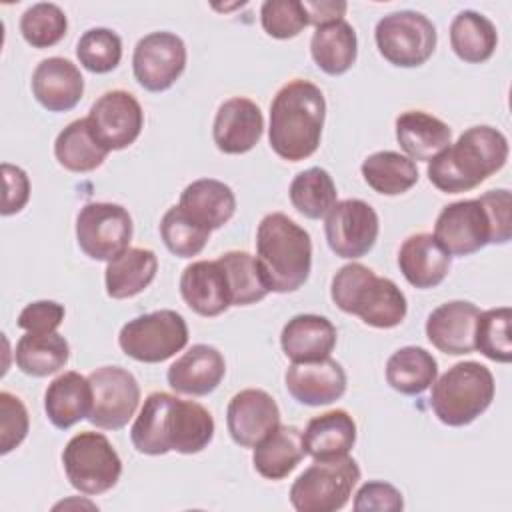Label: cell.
<instances>
[{"label": "cell", "mask_w": 512, "mask_h": 512, "mask_svg": "<svg viewBox=\"0 0 512 512\" xmlns=\"http://www.w3.org/2000/svg\"><path fill=\"white\" fill-rule=\"evenodd\" d=\"M214 438V418L198 402L176 398L168 392H152L144 400L130 440L140 454L162 456L168 452L196 454Z\"/></svg>", "instance_id": "cell-1"}, {"label": "cell", "mask_w": 512, "mask_h": 512, "mask_svg": "<svg viewBox=\"0 0 512 512\" xmlns=\"http://www.w3.org/2000/svg\"><path fill=\"white\" fill-rule=\"evenodd\" d=\"M434 238L450 256H470L488 244H506L512 238L510 190L496 188L480 198L444 206L434 224Z\"/></svg>", "instance_id": "cell-2"}, {"label": "cell", "mask_w": 512, "mask_h": 512, "mask_svg": "<svg viewBox=\"0 0 512 512\" xmlns=\"http://www.w3.org/2000/svg\"><path fill=\"white\" fill-rule=\"evenodd\" d=\"M326 100L322 90L302 78L284 84L270 104V148L288 162L312 156L322 138Z\"/></svg>", "instance_id": "cell-3"}, {"label": "cell", "mask_w": 512, "mask_h": 512, "mask_svg": "<svg viewBox=\"0 0 512 512\" xmlns=\"http://www.w3.org/2000/svg\"><path fill=\"white\" fill-rule=\"evenodd\" d=\"M508 160V140L492 126H472L428 160V180L444 194L474 190Z\"/></svg>", "instance_id": "cell-4"}, {"label": "cell", "mask_w": 512, "mask_h": 512, "mask_svg": "<svg viewBox=\"0 0 512 512\" xmlns=\"http://www.w3.org/2000/svg\"><path fill=\"white\" fill-rule=\"evenodd\" d=\"M256 260L270 292H296L312 270L310 234L286 214L270 212L256 230Z\"/></svg>", "instance_id": "cell-5"}, {"label": "cell", "mask_w": 512, "mask_h": 512, "mask_svg": "<svg viewBox=\"0 0 512 512\" xmlns=\"http://www.w3.org/2000/svg\"><path fill=\"white\" fill-rule=\"evenodd\" d=\"M332 302L346 314L358 316L372 328H394L406 318V296L390 280L376 276L364 264L342 266L330 286Z\"/></svg>", "instance_id": "cell-6"}, {"label": "cell", "mask_w": 512, "mask_h": 512, "mask_svg": "<svg viewBox=\"0 0 512 512\" xmlns=\"http://www.w3.org/2000/svg\"><path fill=\"white\" fill-rule=\"evenodd\" d=\"M494 390V376L484 364L458 362L434 380L430 408L446 426H468L488 410Z\"/></svg>", "instance_id": "cell-7"}, {"label": "cell", "mask_w": 512, "mask_h": 512, "mask_svg": "<svg viewBox=\"0 0 512 512\" xmlns=\"http://www.w3.org/2000/svg\"><path fill=\"white\" fill-rule=\"evenodd\" d=\"M360 480L358 462L350 456L314 460L290 486V504L298 512L342 510Z\"/></svg>", "instance_id": "cell-8"}, {"label": "cell", "mask_w": 512, "mask_h": 512, "mask_svg": "<svg viewBox=\"0 0 512 512\" xmlns=\"http://www.w3.org/2000/svg\"><path fill=\"white\" fill-rule=\"evenodd\" d=\"M62 466L68 482L88 496L112 490L122 474L118 452L100 432H80L72 436L62 452Z\"/></svg>", "instance_id": "cell-9"}, {"label": "cell", "mask_w": 512, "mask_h": 512, "mask_svg": "<svg viewBox=\"0 0 512 512\" xmlns=\"http://www.w3.org/2000/svg\"><path fill=\"white\" fill-rule=\"evenodd\" d=\"M188 344L186 320L174 310H156L128 320L120 334V350L146 364H158L172 358Z\"/></svg>", "instance_id": "cell-10"}, {"label": "cell", "mask_w": 512, "mask_h": 512, "mask_svg": "<svg viewBox=\"0 0 512 512\" xmlns=\"http://www.w3.org/2000/svg\"><path fill=\"white\" fill-rule=\"evenodd\" d=\"M378 52L394 66H422L436 50V26L422 12L400 10L378 20L374 30Z\"/></svg>", "instance_id": "cell-11"}, {"label": "cell", "mask_w": 512, "mask_h": 512, "mask_svg": "<svg viewBox=\"0 0 512 512\" xmlns=\"http://www.w3.org/2000/svg\"><path fill=\"white\" fill-rule=\"evenodd\" d=\"M76 240L88 258L110 262L132 240V216L114 202H88L76 216Z\"/></svg>", "instance_id": "cell-12"}, {"label": "cell", "mask_w": 512, "mask_h": 512, "mask_svg": "<svg viewBox=\"0 0 512 512\" xmlns=\"http://www.w3.org/2000/svg\"><path fill=\"white\" fill-rule=\"evenodd\" d=\"M92 386L90 424L102 430H120L134 416L140 386L132 372L120 366H102L88 374Z\"/></svg>", "instance_id": "cell-13"}, {"label": "cell", "mask_w": 512, "mask_h": 512, "mask_svg": "<svg viewBox=\"0 0 512 512\" xmlns=\"http://www.w3.org/2000/svg\"><path fill=\"white\" fill-rule=\"evenodd\" d=\"M378 232L376 210L360 198L340 200L326 214L324 234L330 250L340 258L356 260L366 256L374 248Z\"/></svg>", "instance_id": "cell-14"}, {"label": "cell", "mask_w": 512, "mask_h": 512, "mask_svg": "<svg viewBox=\"0 0 512 512\" xmlns=\"http://www.w3.org/2000/svg\"><path fill=\"white\" fill-rule=\"evenodd\" d=\"M186 68V46L174 32H150L138 40L132 54L136 82L148 92L168 90Z\"/></svg>", "instance_id": "cell-15"}, {"label": "cell", "mask_w": 512, "mask_h": 512, "mask_svg": "<svg viewBox=\"0 0 512 512\" xmlns=\"http://www.w3.org/2000/svg\"><path fill=\"white\" fill-rule=\"evenodd\" d=\"M88 122L98 142L108 150H124L136 142L144 126L140 102L126 90L104 92L90 108Z\"/></svg>", "instance_id": "cell-16"}, {"label": "cell", "mask_w": 512, "mask_h": 512, "mask_svg": "<svg viewBox=\"0 0 512 512\" xmlns=\"http://www.w3.org/2000/svg\"><path fill=\"white\" fill-rule=\"evenodd\" d=\"M280 424L276 400L260 388H246L232 396L226 408V426L242 448H254Z\"/></svg>", "instance_id": "cell-17"}, {"label": "cell", "mask_w": 512, "mask_h": 512, "mask_svg": "<svg viewBox=\"0 0 512 512\" xmlns=\"http://www.w3.org/2000/svg\"><path fill=\"white\" fill-rule=\"evenodd\" d=\"M284 382L288 394L304 406H326L346 392V372L330 356L316 362H292Z\"/></svg>", "instance_id": "cell-18"}, {"label": "cell", "mask_w": 512, "mask_h": 512, "mask_svg": "<svg viewBox=\"0 0 512 512\" xmlns=\"http://www.w3.org/2000/svg\"><path fill=\"white\" fill-rule=\"evenodd\" d=\"M264 130V118L256 102L244 96L228 98L218 106L212 126V138L224 154L250 152Z\"/></svg>", "instance_id": "cell-19"}, {"label": "cell", "mask_w": 512, "mask_h": 512, "mask_svg": "<svg viewBox=\"0 0 512 512\" xmlns=\"http://www.w3.org/2000/svg\"><path fill=\"white\" fill-rule=\"evenodd\" d=\"M478 306L468 300H450L434 308L426 320V336L434 348L450 356L474 352Z\"/></svg>", "instance_id": "cell-20"}, {"label": "cell", "mask_w": 512, "mask_h": 512, "mask_svg": "<svg viewBox=\"0 0 512 512\" xmlns=\"http://www.w3.org/2000/svg\"><path fill=\"white\" fill-rule=\"evenodd\" d=\"M226 374V362L218 348L194 344L166 372L168 386L178 394L206 396L214 392Z\"/></svg>", "instance_id": "cell-21"}, {"label": "cell", "mask_w": 512, "mask_h": 512, "mask_svg": "<svg viewBox=\"0 0 512 512\" xmlns=\"http://www.w3.org/2000/svg\"><path fill=\"white\" fill-rule=\"evenodd\" d=\"M32 94L48 112H68L82 100L84 78L74 62L52 56L36 66L32 74Z\"/></svg>", "instance_id": "cell-22"}, {"label": "cell", "mask_w": 512, "mask_h": 512, "mask_svg": "<svg viewBox=\"0 0 512 512\" xmlns=\"http://www.w3.org/2000/svg\"><path fill=\"white\" fill-rule=\"evenodd\" d=\"M180 294L190 310L206 318L220 316L232 306L226 272L218 260L188 264L180 276Z\"/></svg>", "instance_id": "cell-23"}, {"label": "cell", "mask_w": 512, "mask_h": 512, "mask_svg": "<svg viewBox=\"0 0 512 512\" xmlns=\"http://www.w3.org/2000/svg\"><path fill=\"white\" fill-rule=\"evenodd\" d=\"M398 266L408 284L426 290L444 282L452 266V256L440 246L434 234L420 232L402 242Z\"/></svg>", "instance_id": "cell-24"}, {"label": "cell", "mask_w": 512, "mask_h": 512, "mask_svg": "<svg viewBox=\"0 0 512 512\" xmlns=\"http://www.w3.org/2000/svg\"><path fill=\"white\" fill-rule=\"evenodd\" d=\"M336 340V326L318 314H298L290 318L280 334L282 352L290 362H316L328 358Z\"/></svg>", "instance_id": "cell-25"}, {"label": "cell", "mask_w": 512, "mask_h": 512, "mask_svg": "<svg viewBox=\"0 0 512 512\" xmlns=\"http://www.w3.org/2000/svg\"><path fill=\"white\" fill-rule=\"evenodd\" d=\"M44 410L58 430H68L90 416L92 386L80 372L68 370L54 378L44 394Z\"/></svg>", "instance_id": "cell-26"}, {"label": "cell", "mask_w": 512, "mask_h": 512, "mask_svg": "<svg viewBox=\"0 0 512 512\" xmlns=\"http://www.w3.org/2000/svg\"><path fill=\"white\" fill-rule=\"evenodd\" d=\"M178 206L200 226L218 230L234 216L236 196L228 184L214 178H200L182 190Z\"/></svg>", "instance_id": "cell-27"}, {"label": "cell", "mask_w": 512, "mask_h": 512, "mask_svg": "<svg viewBox=\"0 0 512 512\" xmlns=\"http://www.w3.org/2000/svg\"><path fill=\"white\" fill-rule=\"evenodd\" d=\"M356 442V422L346 410H330L314 416L304 432L302 446L314 460H334L348 456Z\"/></svg>", "instance_id": "cell-28"}, {"label": "cell", "mask_w": 512, "mask_h": 512, "mask_svg": "<svg viewBox=\"0 0 512 512\" xmlns=\"http://www.w3.org/2000/svg\"><path fill=\"white\" fill-rule=\"evenodd\" d=\"M396 140L410 160H432L452 144V128L424 110H406L396 118Z\"/></svg>", "instance_id": "cell-29"}, {"label": "cell", "mask_w": 512, "mask_h": 512, "mask_svg": "<svg viewBox=\"0 0 512 512\" xmlns=\"http://www.w3.org/2000/svg\"><path fill=\"white\" fill-rule=\"evenodd\" d=\"M302 432L292 424H278L252 452L254 470L266 480L286 478L304 458Z\"/></svg>", "instance_id": "cell-30"}, {"label": "cell", "mask_w": 512, "mask_h": 512, "mask_svg": "<svg viewBox=\"0 0 512 512\" xmlns=\"http://www.w3.org/2000/svg\"><path fill=\"white\" fill-rule=\"evenodd\" d=\"M158 270V258L148 248H126L108 262L104 272L106 294L114 300H124L146 290Z\"/></svg>", "instance_id": "cell-31"}, {"label": "cell", "mask_w": 512, "mask_h": 512, "mask_svg": "<svg viewBox=\"0 0 512 512\" xmlns=\"http://www.w3.org/2000/svg\"><path fill=\"white\" fill-rule=\"evenodd\" d=\"M310 54L316 66L330 76L348 72L358 54L354 28L346 20L316 28L310 40Z\"/></svg>", "instance_id": "cell-32"}, {"label": "cell", "mask_w": 512, "mask_h": 512, "mask_svg": "<svg viewBox=\"0 0 512 512\" xmlns=\"http://www.w3.org/2000/svg\"><path fill=\"white\" fill-rule=\"evenodd\" d=\"M436 376L438 362L422 346L398 348L386 362V382L406 396L422 394L434 384Z\"/></svg>", "instance_id": "cell-33"}, {"label": "cell", "mask_w": 512, "mask_h": 512, "mask_svg": "<svg viewBox=\"0 0 512 512\" xmlns=\"http://www.w3.org/2000/svg\"><path fill=\"white\" fill-rule=\"evenodd\" d=\"M16 366L34 378L62 370L70 358V346L58 332H26L16 344Z\"/></svg>", "instance_id": "cell-34"}, {"label": "cell", "mask_w": 512, "mask_h": 512, "mask_svg": "<svg viewBox=\"0 0 512 512\" xmlns=\"http://www.w3.org/2000/svg\"><path fill=\"white\" fill-rule=\"evenodd\" d=\"M498 44L494 24L480 12L462 10L450 24V46L454 54L468 64L486 62Z\"/></svg>", "instance_id": "cell-35"}, {"label": "cell", "mask_w": 512, "mask_h": 512, "mask_svg": "<svg viewBox=\"0 0 512 512\" xmlns=\"http://www.w3.org/2000/svg\"><path fill=\"white\" fill-rule=\"evenodd\" d=\"M54 156L70 172H92L102 166L108 150L94 136L88 118H78L56 136Z\"/></svg>", "instance_id": "cell-36"}, {"label": "cell", "mask_w": 512, "mask_h": 512, "mask_svg": "<svg viewBox=\"0 0 512 512\" xmlns=\"http://www.w3.org/2000/svg\"><path fill=\"white\" fill-rule=\"evenodd\" d=\"M364 182L378 194L398 196L418 182L416 162L394 150L370 154L360 166Z\"/></svg>", "instance_id": "cell-37"}, {"label": "cell", "mask_w": 512, "mask_h": 512, "mask_svg": "<svg viewBox=\"0 0 512 512\" xmlns=\"http://www.w3.org/2000/svg\"><path fill=\"white\" fill-rule=\"evenodd\" d=\"M292 206L306 218L318 220L324 218L332 206L338 202V192L328 170L312 166L294 176L288 188Z\"/></svg>", "instance_id": "cell-38"}, {"label": "cell", "mask_w": 512, "mask_h": 512, "mask_svg": "<svg viewBox=\"0 0 512 512\" xmlns=\"http://www.w3.org/2000/svg\"><path fill=\"white\" fill-rule=\"evenodd\" d=\"M226 272L232 306L256 304L270 292L256 256L244 250H230L218 258Z\"/></svg>", "instance_id": "cell-39"}, {"label": "cell", "mask_w": 512, "mask_h": 512, "mask_svg": "<svg viewBox=\"0 0 512 512\" xmlns=\"http://www.w3.org/2000/svg\"><path fill=\"white\" fill-rule=\"evenodd\" d=\"M510 322L512 310L508 306L480 312L474 330V350H478L488 360L508 364L512 360Z\"/></svg>", "instance_id": "cell-40"}, {"label": "cell", "mask_w": 512, "mask_h": 512, "mask_svg": "<svg viewBox=\"0 0 512 512\" xmlns=\"http://www.w3.org/2000/svg\"><path fill=\"white\" fill-rule=\"evenodd\" d=\"M208 228L194 222L180 206H172L160 220V236L164 246L180 258H192L200 254L210 238Z\"/></svg>", "instance_id": "cell-41"}, {"label": "cell", "mask_w": 512, "mask_h": 512, "mask_svg": "<svg viewBox=\"0 0 512 512\" xmlns=\"http://www.w3.org/2000/svg\"><path fill=\"white\" fill-rule=\"evenodd\" d=\"M68 30L64 10L52 2L32 4L20 18V32L32 48H50L58 44Z\"/></svg>", "instance_id": "cell-42"}, {"label": "cell", "mask_w": 512, "mask_h": 512, "mask_svg": "<svg viewBox=\"0 0 512 512\" xmlns=\"http://www.w3.org/2000/svg\"><path fill=\"white\" fill-rule=\"evenodd\" d=\"M76 56L94 74L112 72L122 60V40L110 28H90L80 36Z\"/></svg>", "instance_id": "cell-43"}, {"label": "cell", "mask_w": 512, "mask_h": 512, "mask_svg": "<svg viewBox=\"0 0 512 512\" xmlns=\"http://www.w3.org/2000/svg\"><path fill=\"white\" fill-rule=\"evenodd\" d=\"M260 22L268 36L288 40L308 26V14L300 0H266L260 8Z\"/></svg>", "instance_id": "cell-44"}, {"label": "cell", "mask_w": 512, "mask_h": 512, "mask_svg": "<svg viewBox=\"0 0 512 512\" xmlns=\"http://www.w3.org/2000/svg\"><path fill=\"white\" fill-rule=\"evenodd\" d=\"M28 428V410L22 400L6 390L0 392V454H8L20 446Z\"/></svg>", "instance_id": "cell-45"}, {"label": "cell", "mask_w": 512, "mask_h": 512, "mask_svg": "<svg viewBox=\"0 0 512 512\" xmlns=\"http://www.w3.org/2000/svg\"><path fill=\"white\" fill-rule=\"evenodd\" d=\"M354 510L356 512H370V510H402L404 500L398 488H394L388 482L372 480L360 486V490L354 496Z\"/></svg>", "instance_id": "cell-46"}, {"label": "cell", "mask_w": 512, "mask_h": 512, "mask_svg": "<svg viewBox=\"0 0 512 512\" xmlns=\"http://www.w3.org/2000/svg\"><path fill=\"white\" fill-rule=\"evenodd\" d=\"M64 320V306L54 300H36L18 314V328L26 332H56Z\"/></svg>", "instance_id": "cell-47"}, {"label": "cell", "mask_w": 512, "mask_h": 512, "mask_svg": "<svg viewBox=\"0 0 512 512\" xmlns=\"http://www.w3.org/2000/svg\"><path fill=\"white\" fill-rule=\"evenodd\" d=\"M4 178V200H2V216H10L20 212L30 198V180L26 172L14 164H2Z\"/></svg>", "instance_id": "cell-48"}, {"label": "cell", "mask_w": 512, "mask_h": 512, "mask_svg": "<svg viewBox=\"0 0 512 512\" xmlns=\"http://www.w3.org/2000/svg\"><path fill=\"white\" fill-rule=\"evenodd\" d=\"M302 4L308 14V24H314L316 28L344 20L348 8L344 0H304Z\"/></svg>", "instance_id": "cell-49"}]
</instances>
